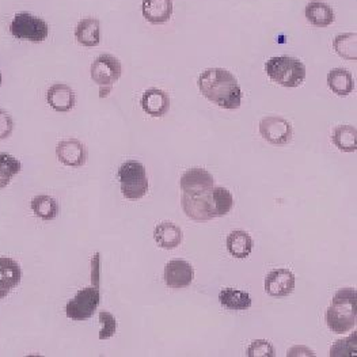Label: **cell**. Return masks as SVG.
I'll return each mask as SVG.
<instances>
[{
    "label": "cell",
    "mask_w": 357,
    "mask_h": 357,
    "mask_svg": "<svg viewBox=\"0 0 357 357\" xmlns=\"http://www.w3.org/2000/svg\"><path fill=\"white\" fill-rule=\"evenodd\" d=\"M14 130V121L11 119V116L0 109V140L3 139H7Z\"/></svg>",
    "instance_id": "1f68e13d"
},
{
    "label": "cell",
    "mask_w": 357,
    "mask_h": 357,
    "mask_svg": "<svg viewBox=\"0 0 357 357\" xmlns=\"http://www.w3.org/2000/svg\"><path fill=\"white\" fill-rule=\"evenodd\" d=\"M295 289V275L288 269H276L268 273L265 279V291L275 298H284Z\"/></svg>",
    "instance_id": "7c38bea8"
},
{
    "label": "cell",
    "mask_w": 357,
    "mask_h": 357,
    "mask_svg": "<svg viewBox=\"0 0 357 357\" xmlns=\"http://www.w3.org/2000/svg\"><path fill=\"white\" fill-rule=\"evenodd\" d=\"M181 206H182L185 215L196 222H206V220H212L216 218L211 190L202 196H189V195L182 193Z\"/></svg>",
    "instance_id": "ba28073f"
},
{
    "label": "cell",
    "mask_w": 357,
    "mask_h": 357,
    "mask_svg": "<svg viewBox=\"0 0 357 357\" xmlns=\"http://www.w3.org/2000/svg\"><path fill=\"white\" fill-rule=\"evenodd\" d=\"M253 239L246 231H232L227 238V249L235 258H248L253 250Z\"/></svg>",
    "instance_id": "7402d4cb"
},
{
    "label": "cell",
    "mask_w": 357,
    "mask_h": 357,
    "mask_svg": "<svg viewBox=\"0 0 357 357\" xmlns=\"http://www.w3.org/2000/svg\"><path fill=\"white\" fill-rule=\"evenodd\" d=\"M287 356H315V354H314L311 349H308L306 347H302V345H301V347H294V348H291V349L288 351Z\"/></svg>",
    "instance_id": "836d02e7"
},
{
    "label": "cell",
    "mask_w": 357,
    "mask_h": 357,
    "mask_svg": "<svg viewBox=\"0 0 357 357\" xmlns=\"http://www.w3.org/2000/svg\"><path fill=\"white\" fill-rule=\"evenodd\" d=\"M199 89L211 102L234 110L242 103V90L236 77L223 68H209L199 77Z\"/></svg>",
    "instance_id": "6da1fadb"
},
{
    "label": "cell",
    "mask_w": 357,
    "mask_h": 357,
    "mask_svg": "<svg viewBox=\"0 0 357 357\" xmlns=\"http://www.w3.org/2000/svg\"><path fill=\"white\" fill-rule=\"evenodd\" d=\"M47 101L53 110L59 113H67L74 109L77 98H75L74 90L70 86L57 83V84H53L48 90Z\"/></svg>",
    "instance_id": "2e32d148"
},
{
    "label": "cell",
    "mask_w": 357,
    "mask_h": 357,
    "mask_svg": "<svg viewBox=\"0 0 357 357\" xmlns=\"http://www.w3.org/2000/svg\"><path fill=\"white\" fill-rule=\"evenodd\" d=\"M334 51L342 59L357 60V34L356 33H345L338 34L333 41Z\"/></svg>",
    "instance_id": "d4e9b609"
},
{
    "label": "cell",
    "mask_w": 357,
    "mask_h": 357,
    "mask_svg": "<svg viewBox=\"0 0 357 357\" xmlns=\"http://www.w3.org/2000/svg\"><path fill=\"white\" fill-rule=\"evenodd\" d=\"M195 271L192 265L183 259H173L165 268V282L169 288L181 289L192 284Z\"/></svg>",
    "instance_id": "8fae6325"
},
{
    "label": "cell",
    "mask_w": 357,
    "mask_h": 357,
    "mask_svg": "<svg viewBox=\"0 0 357 357\" xmlns=\"http://www.w3.org/2000/svg\"><path fill=\"white\" fill-rule=\"evenodd\" d=\"M75 38L83 47L93 48L101 43V24L96 18H86L77 24Z\"/></svg>",
    "instance_id": "ac0fdd59"
},
{
    "label": "cell",
    "mask_w": 357,
    "mask_h": 357,
    "mask_svg": "<svg viewBox=\"0 0 357 357\" xmlns=\"http://www.w3.org/2000/svg\"><path fill=\"white\" fill-rule=\"evenodd\" d=\"M305 14H306L307 21L317 27H328L334 22V11L332 7L325 1H319V0L310 1L307 4Z\"/></svg>",
    "instance_id": "d6986e66"
},
{
    "label": "cell",
    "mask_w": 357,
    "mask_h": 357,
    "mask_svg": "<svg viewBox=\"0 0 357 357\" xmlns=\"http://www.w3.org/2000/svg\"><path fill=\"white\" fill-rule=\"evenodd\" d=\"M22 279V271L13 258H0V299H4Z\"/></svg>",
    "instance_id": "5bb4252c"
},
{
    "label": "cell",
    "mask_w": 357,
    "mask_h": 357,
    "mask_svg": "<svg viewBox=\"0 0 357 357\" xmlns=\"http://www.w3.org/2000/svg\"><path fill=\"white\" fill-rule=\"evenodd\" d=\"M56 155L63 165L70 167H80L87 160L86 147L77 139L60 142L56 149Z\"/></svg>",
    "instance_id": "4fadbf2b"
},
{
    "label": "cell",
    "mask_w": 357,
    "mask_h": 357,
    "mask_svg": "<svg viewBox=\"0 0 357 357\" xmlns=\"http://www.w3.org/2000/svg\"><path fill=\"white\" fill-rule=\"evenodd\" d=\"M333 143L342 153H355L357 150V130L352 126H340L333 132Z\"/></svg>",
    "instance_id": "603a6c76"
},
{
    "label": "cell",
    "mask_w": 357,
    "mask_h": 357,
    "mask_svg": "<svg viewBox=\"0 0 357 357\" xmlns=\"http://www.w3.org/2000/svg\"><path fill=\"white\" fill-rule=\"evenodd\" d=\"M328 86L338 97H347L355 90V80L349 71L334 68L328 75Z\"/></svg>",
    "instance_id": "44dd1931"
},
{
    "label": "cell",
    "mask_w": 357,
    "mask_h": 357,
    "mask_svg": "<svg viewBox=\"0 0 357 357\" xmlns=\"http://www.w3.org/2000/svg\"><path fill=\"white\" fill-rule=\"evenodd\" d=\"M8 29L15 38L30 43H43L50 36L48 24L44 20L25 11L18 13L14 17Z\"/></svg>",
    "instance_id": "5b68a950"
},
{
    "label": "cell",
    "mask_w": 357,
    "mask_h": 357,
    "mask_svg": "<svg viewBox=\"0 0 357 357\" xmlns=\"http://www.w3.org/2000/svg\"><path fill=\"white\" fill-rule=\"evenodd\" d=\"M34 215L43 220H53L59 215V204L51 196H37L31 200Z\"/></svg>",
    "instance_id": "484cf974"
},
{
    "label": "cell",
    "mask_w": 357,
    "mask_h": 357,
    "mask_svg": "<svg viewBox=\"0 0 357 357\" xmlns=\"http://www.w3.org/2000/svg\"><path fill=\"white\" fill-rule=\"evenodd\" d=\"M0 84H1V74H0Z\"/></svg>",
    "instance_id": "d590c367"
},
{
    "label": "cell",
    "mask_w": 357,
    "mask_h": 357,
    "mask_svg": "<svg viewBox=\"0 0 357 357\" xmlns=\"http://www.w3.org/2000/svg\"><path fill=\"white\" fill-rule=\"evenodd\" d=\"M219 302L229 310H248L252 307V298L248 292L227 288L219 294Z\"/></svg>",
    "instance_id": "cb8c5ba5"
},
{
    "label": "cell",
    "mask_w": 357,
    "mask_h": 357,
    "mask_svg": "<svg viewBox=\"0 0 357 357\" xmlns=\"http://www.w3.org/2000/svg\"><path fill=\"white\" fill-rule=\"evenodd\" d=\"M261 136L275 146H284L292 140V126L282 117L269 116L259 123Z\"/></svg>",
    "instance_id": "9c48e42d"
},
{
    "label": "cell",
    "mask_w": 357,
    "mask_h": 357,
    "mask_svg": "<svg viewBox=\"0 0 357 357\" xmlns=\"http://www.w3.org/2000/svg\"><path fill=\"white\" fill-rule=\"evenodd\" d=\"M356 289L344 288L333 298L326 312L328 326L335 334H345L356 326Z\"/></svg>",
    "instance_id": "7a4b0ae2"
},
{
    "label": "cell",
    "mask_w": 357,
    "mask_h": 357,
    "mask_svg": "<svg viewBox=\"0 0 357 357\" xmlns=\"http://www.w3.org/2000/svg\"><path fill=\"white\" fill-rule=\"evenodd\" d=\"M101 294L100 287H87L79 291L75 298L66 306V314L73 321H86L91 318L100 306Z\"/></svg>",
    "instance_id": "8992f818"
},
{
    "label": "cell",
    "mask_w": 357,
    "mask_h": 357,
    "mask_svg": "<svg viewBox=\"0 0 357 357\" xmlns=\"http://www.w3.org/2000/svg\"><path fill=\"white\" fill-rule=\"evenodd\" d=\"M268 77L282 87H299L306 79L305 64L292 56H275L265 64Z\"/></svg>",
    "instance_id": "3957f363"
},
{
    "label": "cell",
    "mask_w": 357,
    "mask_h": 357,
    "mask_svg": "<svg viewBox=\"0 0 357 357\" xmlns=\"http://www.w3.org/2000/svg\"><path fill=\"white\" fill-rule=\"evenodd\" d=\"M100 264H101V257L100 253H96L93 261H91V280L94 287H100Z\"/></svg>",
    "instance_id": "d6a6232c"
},
{
    "label": "cell",
    "mask_w": 357,
    "mask_h": 357,
    "mask_svg": "<svg viewBox=\"0 0 357 357\" xmlns=\"http://www.w3.org/2000/svg\"><path fill=\"white\" fill-rule=\"evenodd\" d=\"M91 79L101 87H112L123 74L121 63L112 54H101L91 64Z\"/></svg>",
    "instance_id": "52a82bcc"
},
{
    "label": "cell",
    "mask_w": 357,
    "mask_h": 357,
    "mask_svg": "<svg viewBox=\"0 0 357 357\" xmlns=\"http://www.w3.org/2000/svg\"><path fill=\"white\" fill-rule=\"evenodd\" d=\"M110 91H112V87H101V91H100V97H101V98L107 97V96L110 94Z\"/></svg>",
    "instance_id": "e575fe53"
},
{
    "label": "cell",
    "mask_w": 357,
    "mask_h": 357,
    "mask_svg": "<svg viewBox=\"0 0 357 357\" xmlns=\"http://www.w3.org/2000/svg\"><path fill=\"white\" fill-rule=\"evenodd\" d=\"M22 169V165L10 153H0V189L6 188L14 176Z\"/></svg>",
    "instance_id": "4316f807"
},
{
    "label": "cell",
    "mask_w": 357,
    "mask_h": 357,
    "mask_svg": "<svg viewBox=\"0 0 357 357\" xmlns=\"http://www.w3.org/2000/svg\"><path fill=\"white\" fill-rule=\"evenodd\" d=\"M142 107L151 117H163L170 107L169 96L160 89H149L142 97Z\"/></svg>",
    "instance_id": "e0dca14e"
},
{
    "label": "cell",
    "mask_w": 357,
    "mask_h": 357,
    "mask_svg": "<svg viewBox=\"0 0 357 357\" xmlns=\"http://www.w3.org/2000/svg\"><path fill=\"white\" fill-rule=\"evenodd\" d=\"M153 239L162 249H176L182 242V231L172 222L160 223L153 231Z\"/></svg>",
    "instance_id": "ffe728a7"
},
{
    "label": "cell",
    "mask_w": 357,
    "mask_h": 357,
    "mask_svg": "<svg viewBox=\"0 0 357 357\" xmlns=\"http://www.w3.org/2000/svg\"><path fill=\"white\" fill-rule=\"evenodd\" d=\"M119 179L121 185V193L128 200H140L149 192L146 167L136 160H128L120 167Z\"/></svg>",
    "instance_id": "277c9868"
},
{
    "label": "cell",
    "mask_w": 357,
    "mask_h": 357,
    "mask_svg": "<svg viewBox=\"0 0 357 357\" xmlns=\"http://www.w3.org/2000/svg\"><path fill=\"white\" fill-rule=\"evenodd\" d=\"M143 17L153 25H163L173 15V0H143Z\"/></svg>",
    "instance_id": "9a60e30c"
},
{
    "label": "cell",
    "mask_w": 357,
    "mask_h": 357,
    "mask_svg": "<svg viewBox=\"0 0 357 357\" xmlns=\"http://www.w3.org/2000/svg\"><path fill=\"white\" fill-rule=\"evenodd\" d=\"M181 189L185 195L189 196H202L212 190L213 188V177L200 167L190 169L183 173L179 181Z\"/></svg>",
    "instance_id": "30bf717a"
},
{
    "label": "cell",
    "mask_w": 357,
    "mask_h": 357,
    "mask_svg": "<svg viewBox=\"0 0 357 357\" xmlns=\"http://www.w3.org/2000/svg\"><path fill=\"white\" fill-rule=\"evenodd\" d=\"M100 322L102 325V329L100 332V340H107V338L113 337L116 329H117L116 318L110 312L102 311V312H100Z\"/></svg>",
    "instance_id": "4dcf8cb0"
},
{
    "label": "cell",
    "mask_w": 357,
    "mask_h": 357,
    "mask_svg": "<svg viewBox=\"0 0 357 357\" xmlns=\"http://www.w3.org/2000/svg\"><path fill=\"white\" fill-rule=\"evenodd\" d=\"M211 196H212V203L215 209V216L216 218L226 216L234 206V197L230 192L226 188L213 186V189L211 190Z\"/></svg>",
    "instance_id": "83f0119b"
},
{
    "label": "cell",
    "mask_w": 357,
    "mask_h": 357,
    "mask_svg": "<svg viewBox=\"0 0 357 357\" xmlns=\"http://www.w3.org/2000/svg\"><path fill=\"white\" fill-rule=\"evenodd\" d=\"M249 357H273L276 356V351L273 345L266 340H255L248 348Z\"/></svg>",
    "instance_id": "f546056e"
},
{
    "label": "cell",
    "mask_w": 357,
    "mask_h": 357,
    "mask_svg": "<svg viewBox=\"0 0 357 357\" xmlns=\"http://www.w3.org/2000/svg\"><path fill=\"white\" fill-rule=\"evenodd\" d=\"M357 334L354 333L348 338L338 340L334 342V345L331 349V356L332 357H349L356 355L357 349Z\"/></svg>",
    "instance_id": "f1b7e54d"
}]
</instances>
